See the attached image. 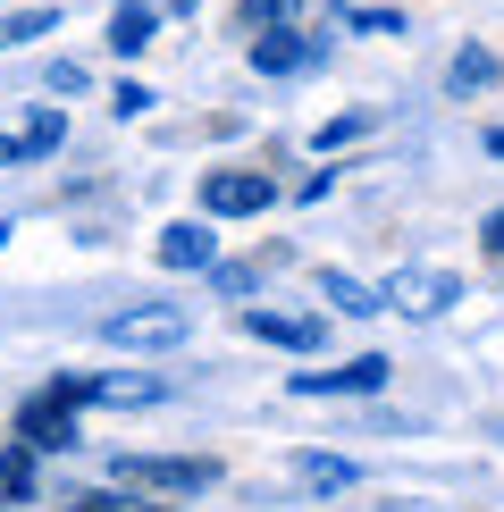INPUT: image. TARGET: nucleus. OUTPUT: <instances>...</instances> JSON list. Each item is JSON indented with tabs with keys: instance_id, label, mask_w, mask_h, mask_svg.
<instances>
[{
	"instance_id": "f257e3e1",
	"label": "nucleus",
	"mask_w": 504,
	"mask_h": 512,
	"mask_svg": "<svg viewBox=\"0 0 504 512\" xmlns=\"http://www.w3.org/2000/svg\"><path fill=\"white\" fill-rule=\"evenodd\" d=\"M118 479L160 487V496H202V487H219V462L210 454H118Z\"/></svg>"
},
{
	"instance_id": "f03ea898",
	"label": "nucleus",
	"mask_w": 504,
	"mask_h": 512,
	"mask_svg": "<svg viewBox=\"0 0 504 512\" xmlns=\"http://www.w3.org/2000/svg\"><path fill=\"white\" fill-rule=\"evenodd\" d=\"M185 328H194V319H185L177 303H135V311H110V319H101V336H110V345H135V353L185 345Z\"/></svg>"
},
{
	"instance_id": "7ed1b4c3",
	"label": "nucleus",
	"mask_w": 504,
	"mask_h": 512,
	"mask_svg": "<svg viewBox=\"0 0 504 512\" xmlns=\"http://www.w3.org/2000/svg\"><path fill=\"white\" fill-rule=\"evenodd\" d=\"M269 202H278V177H261V168H210L202 177V219H252Z\"/></svg>"
},
{
	"instance_id": "20e7f679",
	"label": "nucleus",
	"mask_w": 504,
	"mask_h": 512,
	"mask_svg": "<svg viewBox=\"0 0 504 512\" xmlns=\"http://www.w3.org/2000/svg\"><path fill=\"white\" fill-rule=\"evenodd\" d=\"M17 437H26L34 454H68V445H76V403L59 395V387L26 395V403H17Z\"/></svg>"
},
{
	"instance_id": "39448f33",
	"label": "nucleus",
	"mask_w": 504,
	"mask_h": 512,
	"mask_svg": "<svg viewBox=\"0 0 504 512\" xmlns=\"http://www.w3.org/2000/svg\"><path fill=\"white\" fill-rule=\"evenodd\" d=\"M446 303H462V277H454V269H395V277H387V311L437 319Z\"/></svg>"
},
{
	"instance_id": "423d86ee",
	"label": "nucleus",
	"mask_w": 504,
	"mask_h": 512,
	"mask_svg": "<svg viewBox=\"0 0 504 512\" xmlns=\"http://www.w3.org/2000/svg\"><path fill=\"white\" fill-rule=\"evenodd\" d=\"M320 59H328V42H320V34H294V26L252 34V68H261V76H311Z\"/></svg>"
},
{
	"instance_id": "0eeeda50",
	"label": "nucleus",
	"mask_w": 504,
	"mask_h": 512,
	"mask_svg": "<svg viewBox=\"0 0 504 512\" xmlns=\"http://www.w3.org/2000/svg\"><path fill=\"white\" fill-rule=\"evenodd\" d=\"M51 387L59 395H68V403H118V412H126V403H160L168 387H160V378H126V370H110V378H51Z\"/></svg>"
},
{
	"instance_id": "6e6552de",
	"label": "nucleus",
	"mask_w": 504,
	"mask_h": 512,
	"mask_svg": "<svg viewBox=\"0 0 504 512\" xmlns=\"http://www.w3.org/2000/svg\"><path fill=\"white\" fill-rule=\"evenodd\" d=\"M244 336H261V345H286V353H320V319H311V311H261V303H252L244 311Z\"/></svg>"
},
{
	"instance_id": "1a4fd4ad",
	"label": "nucleus",
	"mask_w": 504,
	"mask_h": 512,
	"mask_svg": "<svg viewBox=\"0 0 504 512\" xmlns=\"http://www.w3.org/2000/svg\"><path fill=\"white\" fill-rule=\"evenodd\" d=\"M387 387V361L362 353V361H345V370H294V395H378Z\"/></svg>"
},
{
	"instance_id": "9d476101",
	"label": "nucleus",
	"mask_w": 504,
	"mask_h": 512,
	"mask_svg": "<svg viewBox=\"0 0 504 512\" xmlns=\"http://www.w3.org/2000/svg\"><path fill=\"white\" fill-rule=\"evenodd\" d=\"M219 261V236L202 219H168L160 227V269H210Z\"/></svg>"
},
{
	"instance_id": "9b49d317",
	"label": "nucleus",
	"mask_w": 504,
	"mask_h": 512,
	"mask_svg": "<svg viewBox=\"0 0 504 512\" xmlns=\"http://www.w3.org/2000/svg\"><path fill=\"white\" fill-rule=\"evenodd\" d=\"M152 42H160V9H152V0H118V9H110V51L118 59H143Z\"/></svg>"
},
{
	"instance_id": "f8f14e48",
	"label": "nucleus",
	"mask_w": 504,
	"mask_h": 512,
	"mask_svg": "<svg viewBox=\"0 0 504 512\" xmlns=\"http://www.w3.org/2000/svg\"><path fill=\"white\" fill-rule=\"evenodd\" d=\"M496 76H504V59L488 51V42H462V51L446 59V93H454V101H471V93H488Z\"/></svg>"
},
{
	"instance_id": "ddd939ff",
	"label": "nucleus",
	"mask_w": 504,
	"mask_h": 512,
	"mask_svg": "<svg viewBox=\"0 0 504 512\" xmlns=\"http://www.w3.org/2000/svg\"><path fill=\"white\" fill-rule=\"evenodd\" d=\"M294 479H303L311 496H336V487L362 479V462H345V454H294Z\"/></svg>"
},
{
	"instance_id": "4468645a",
	"label": "nucleus",
	"mask_w": 504,
	"mask_h": 512,
	"mask_svg": "<svg viewBox=\"0 0 504 512\" xmlns=\"http://www.w3.org/2000/svg\"><path fill=\"white\" fill-rule=\"evenodd\" d=\"M320 294H328V303L345 311V319H370V311H387V294H378V286H362V277H345V269H328V277H320Z\"/></svg>"
},
{
	"instance_id": "2eb2a0df",
	"label": "nucleus",
	"mask_w": 504,
	"mask_h": 512,
	"mask_svg": "<svg viewBox=\"0 0 504 512\" xmlns=\"http://www.w3.org/2000/svg\"><path fill=\"white\" fill-rule=\"evenodd\" d=\"M303 17V0H236V26L244 34H269V26H294Z\"/></svg>"
},
{
	"instance_id": "dca6fc26",
	"label": "nucleus",
	"mask_w": 504,
	"mask_h": 512,
	"mask_svg": "<svg viewBox=\"0 0 504 512\" xmlns=\"http://www.w3.org/2000/svg\"><path fill=\"white\" fill-rule=\"evenodd\" d=\"M51 26H59V9H9L0 17V51H26V42L51 34Z\"/></svg>"
},
{
	"instance_id": "f3484780",
	"label": "nucleus",
	"mask_w": 504,
	"mask_h": 512,
	"mask_svg": "<svg viewBox=\"0 0 504 512\" xmlns=\"http://www.w3.org/2000/svg\"><path fill=\"white\" fill-rule=\"evenodd\" d=\"M59 143H68V118H59V110H34V118H26V160H51Z\"/></svg>"
},
{
	"instance_id": "a211bd4d",
	"label": "nucleus",
	"mask_w": 504,
	"mask_h": 512,
	"mask_svg": "<svg viewBox=\"0 0 504 512\" xmlns=\"http://www.w3.org/2000/svg\"><path fill=\"white\" fill-rule=\"evenodd\" d=\"M0 487H9V496H26V487H34V445H26V437L0 454Z\"/></svg>"
},
{
	"instance_id": "6ab92c4d",
	"label": "nucleus",
	"mask_w": 504,
	"mask_h": 512,
	"mask_svg": "<svg viewBox=\"0 0 504 512\" xmlns=\"http://www.w3.org/2000/svg\"><path fill=\"white\" fill-rule=\"evenodd\" d=\"M362 135H370V118H362V110H345V118H328L311 143H320V152H345V143H362Z\"/></svg>"
},
{
	"instance_id": "aec40b11",
	"label": "nucleus",
	"mask_w": 504,
	"mask_h": 512,
	"mask_svg": "<svg viewBox=\"0 0 504 512\" xmlns=\"http://www.w3.org/2000/svg\"><path fill=\"white\" fill-rule=\"evenodd\" d=\"M345 26L353 34H404V17H395V9H345Z\"/></svg>"
},
{
	"instance_id": "412c9836",
	"label": "nucleus",
	"mask_w": 504,
	"mask_h": 512,
	"mask_svg": "<svg viewBox=\"0 0 504 512\" xmlns=\"http://www.w3.org/2000/svg\"><path fill=\"white\" fill-rule=\"evenodd\" d=\"M110 110H118V118H143V110H152V84H135V76H126L118 93H110Z\"/></svg>"
},
{
	"instance_id": "4be33fe9",
	"label": "nucleus",
	"mask_w": 504,
	"mask_h": 512,
	"mask_svg": "<svg viewBox=\"0 0 504 512\" xmlns=\"http://www.w3.org/2000/svg\"><path fill=\"white\" fill-rule=\"evenodd\" d=\"M76 512H168V504H126V496H76Z\"/></svg>"
},
{
	"instance_id": "5701e85b",
	"label": "nucleus",
	"mask_w": 504,
	"mask_h": 512,
	"mask_svg": "<svg viewBox=\"0 0 504 512\" xmlns=\"http://www.w3.org/2000/svg\"><path fill=\"white\" fill-rule=\"evenodd\" d=\"M210 286H219V294H252V269H219V261H210Z\"/></svg>"
},
{
	"instance_id": "b1692460",
	"label": "nucleus",
	"mask_w": 504,
	"mask_h": 512,
	"mask_svg": "<svg viewBox=\"0 0 504 512\" xmlns=\"http://www.w3.org/2000/svg\"><path fill=\"white\" fill-rule=\"evenodd\" d=\"M479 244H488V261H504V210H488V219H479Z\"/></svg>"
},
{
	"instance_id": "393cba45",
	"label": "nucleus",
	"mask_w": 504,
	"mask_h": 512,
	"mask_svg": "<svg viewBox=\"0 0 504 512\" xmlns=\"http://www.w3.org/2000/svg\"><path fill=\"white\" fill-rule=\"evenodd\" d=\"M26 160V135H0V168H17Z\"/></svg>"
},
{
	"instance_id": "a878e982",
	"label": "nucleus",
	"mask_w": 504,
	"mask_h": 512,
	"mask_svg": "<svg viewBox=\"0 0 504 512\" xmlns=\"http://www.w3.org/2000/svg\"><path fill=\"white\" fill-rule=\"evenodd\" d=\"M152 9H160V17H185V9H202V0H152Z\"/></svg>"
},
{
	"instance_id": "bb28decb",
	"label": "nucleus",
	"mask_w": 504,
	"mask_h": 512,
	"mask_svg": "<svg viewBox=\"0 0 504 512\" xmlns=\"http://www.w3.org/2000/svg\"><path fill=\"white\" fill-rule=\"evenodd\" d=\"M488 152H496V160H504V126H488Z\"/></svg>"
}]
</instances>
